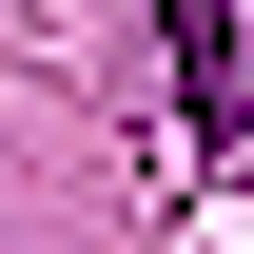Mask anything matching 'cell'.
<instances>
[{"label": "cell", "mask_w": 254, "mask_h": 254, "mask_svg": "<svg viewBox=\"0 0 254 254\" xmlns=\"http://www.w3.org/2000/svg\"><path fill=\"white\" fill-rule=\"evenodd\" d=\"M176 98H195V137H254V59H235V0H176Z\"/></svg>", "instance_id": "6da1fadb"}]
</instances>
